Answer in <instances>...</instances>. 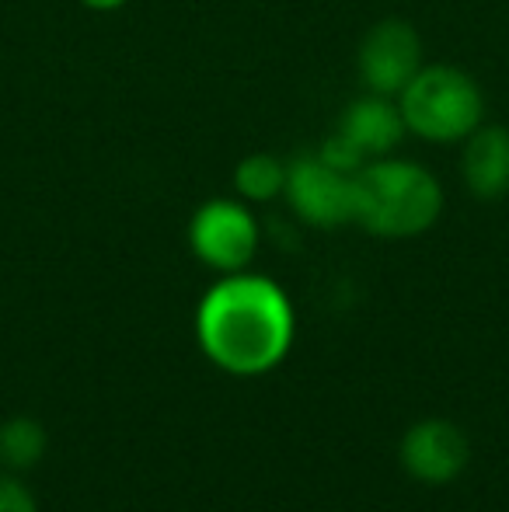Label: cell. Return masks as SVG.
<instances>
[{
  "instance_id": "cell-13",
  "label": "cell",
  "mask_w": 509,
  "mask_h": 512,
  "mask_svg": "<svg viewBox=\"0 0 509 512\" xmlns=\"http://www.w3.org/2000/svg\"><path fill=\"white\" fill-rule=\"evenodd\" d=\"M81 7H88V11H95V14H112V11H119V7H126L129 0H77Z\"/></svg>"
},
{
  "instance_id": "cell-4",
  "label": "cell",
  "mask_w": 509,
  "mask_h": 512,
  "mask_svg": "<svg viewBox=\"0 0 509 512\" xmlns=\"http://www.w3.org/2000/svg\"><path fill=\"white\" fill-rule=\"evenodd\" d=\"M283 199L307 227L335 230L356 223L360 189H356V175L332 168L318 154H300L286 161Z\"/></svg>"
},
{
  "instance_id": "cell-1",
  "label": "cell",
  "mask_w": 509,
  "mask_h": 512,
  "mask_svg": "<svg viewBox=\"0 0 509 512\" xmlns=\"http://www.w3.org/2000/svg\"><path fill=\"white\" fill-rule=\"evenodd\" d=\"M297 317L272 279L231 272L206 290L196 310V335L203 352L234 377H258L286 359Z\"/></svg>"
},
{
  "instance_id": "cell-9",
  "label": "cell",
  "mask_w": 509,
  "mask_h": 512,
  "mask_svg": "<svg viewBox=\"0 0 509 512\" xmlns=\"http://www.w3.org/2000/svg\"><path fill=\"white\" fill-rule=\"evenodd\" d=\"M464 189L482 203H496L509 196V129L496 122H482L464 140L461 150Z\"/></svg>"
},
{
  "instance_id": "cell-2",
  "label": "cell",
  "mask_w": 509,
  "mask_h": 512,
  "mask_svg": "<svg viewBox=\"0 0 509 512\" xmlns=\"http://www.w3.org/2000/svg\"><path fill=\"white\" fill-rule=\"evenodd\" d=\"M356 223L384 241H408L436 227L443 213V185L426 164L408 157H377L356 175Z\"/></svg>"
},
{
  "instance_id": "cell-11",
  "label": "cell",
  "mask_w": 509,
  "mask_h": 512,
  "mask_svg": "<svg viewBox=\"0 0 509 512\" xmlns=\"http://www.w3.org/2000/svg\"><path fill=\"white\" fill-rule=\"evenodd\" d=\"M234 192L245 199L248 206L272 203L286 192V161H279L276 154H248L234 168Z\"/></svg>"
},
{
  "instance_id": "cell-3",
  "label": "cell",
  "mask_w": 509,
  "mask_h": 512,
  "mask_svg": "<svg viewBox=\"0 0 509 512\" xmlns=\"http://www.w3.org/2000/svg\"><path fill=\"white\" fill-rule=\"evenodd\" d=\"M408 136L426 143H464L485 122V91L454 63H422L398 95Z\"/></svg>"
},
{
  "instance_id": "cell-10",
  "label": "cell",
  "mask_w": 509,
  "mask_h": 512,
  "mask_svg": "<svg viewBox=\"0 0 509 512\" xmlns=\"http://www.w3.org/2000/svg\"><path fill=\"white\" fill-rule=\"evenodd\" d=\"M49 436L39 418L14 415L0 425V467L11 474H25L46 457Z\"/></svg>"
},
{
  "instance_id": "cell-8",
  "label": "cell",
  "mask_w": 509,
  "mask_h": 512,
  "mask_svg": "<svg viewBox=\"0 0 509 512\" xmlns=\"http://www.w3.org/2000/svg\"><path fill=\"white\" fill-rule=\"evenodd\" d=\"M335 133L346 136L367 161H377V157H391L394 150H398V143L408 136V129H405V119H401L398 98L363 91V95L356 98V102H349L346 112L339 115Z\"/></svg>"
},
{
  "instance_id": "cell-12",
  "label": "cell",
  "mask_w": 509,
  "mask_h": 512,
  "mask_svg": "<svg viewBox=\"0 0 509 512\" xmlns=\"http://www.w3.org/2000/svg\"><path fill=\"white\" fill-rule=\"evenodd\" d=\"M0 512H39L32 492L11 471H0Z\"/></svg>"
},
{
  "instance_id": "cell-5",
  "label": "cell",
  "mask_w": 509,
  "mask_h": 512,
  "mask_svg": "<svg viewBox=\"0 0 509 512\" xmlns=\"http://www.w3.org/2000/svg\"><path fill=\"white\" fill-rule=\"evenodd\" d=\"M189 248L220 276L245 272L258 251V220L245 199H210L189 220Z\"/></svg>"
},
{
  "instance_id": "cell-7",
  "label": "cell",
  "mask_w": 509,
  "mask_h": 512,
  "mask_svg": "<svg viewBox=\"0 0 509 512\" xmlns=\"http://www.w3.org/2000/svg\"><path fill=\"white\" fill-rule=\"evenodd\" d=\"M471 460V443L461 425L447 418L415 422L401 439V464L422 485H447L461 478Z\"/></svg>"
},
{
  "instance_id": "cell-6",
  "label": "cell",
  "mask_w": 509,
  "mask_h": 512,
  "mask_svg": "<svg viewBox=\"0 0 509 512\" xmlns=\"http://www.w3.org/2000/svg\"><path fill=\"white\" fill-rule=\"evenodd\" d=\"M422 35L415 32L412 21L384 18L363 35L356 49V74H360L363 91L398 98L405 84L422 70Z\"/></svg>"
}]
</instances>
